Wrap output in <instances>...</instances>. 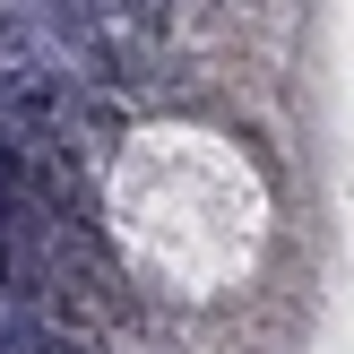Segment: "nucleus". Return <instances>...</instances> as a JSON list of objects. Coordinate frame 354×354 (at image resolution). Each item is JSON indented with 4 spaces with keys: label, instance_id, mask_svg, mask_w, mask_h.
I'll return each mask as SVG.
<instances>
[{
    "label": "nucleus",
    "instance_id": "f257e3e1",
    "mask_svg": "<svg viewBox=\"0 0 354 354\" xmlns=\"http://www.w3.org/2000/svg\"><path fill=\"white\" fill-rule=\"evenodd\" d=\"M130 207H173V225H147V234H130V242L156 268L190 277V286L242 268V251H251V190H242V173H225L216 156L199 165V138H147V147L121 165V216H130Z\"/></svg>",
    "mask_w": 354,
    "mask_h": 354
}]
</instances>
